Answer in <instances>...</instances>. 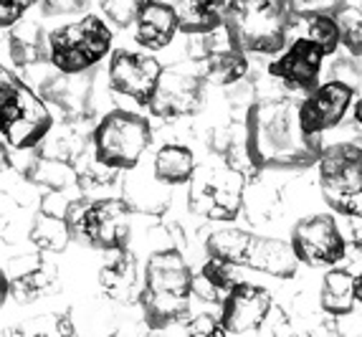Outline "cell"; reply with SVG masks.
<instances>
[{
  "mask_svg": "<svg viewBox=\"0 0 362 337\" xmlns=\"http://www.w3.org/2000/svg\"><path fill=\"white\" fill-rule=\"evenodd\" d=\"M291 16V0H230L223 28L241 51L272 56L286 46Z\"/></svg>",
  "mask_w": 362,
  "mask_h": 337,
  "instance_id": "3957f363",
  "label": "cell"
},
{
  "mask_svg": "<svg viewBox=\"0 0 362 337\" xmlns=\"http://www.w3.org/2000/svg\"><path fill=\"white\" fill-rule=\"evenodd\" d=\"M155 178L168 185H182L190 183L195 173V155L185 144H163L155 155Z\"/></svg>",
  "mask_w": 362,
  "mask_h": 337,
  "instance_id": "7402d4cb",
  "label": "cell"
},
{
  "mask_svg": "<svg viewBox=\"0 0 362 337\" xmlns=\"http://www.w3.org/2000/svg\"><path fill=\"white\" fill-rule=\"evenodd\" d=\"M206 59H203V79H208L211 84H233V81H241L248 74V59L246 51L235 46L228 38L226 28L211 30L206 33Z\"/></svg>",
  "mask_w": 362,
  "mask_h": 337,
  "instance_id": "e0dca14e",
  "label": "cell"
},
{
  "mask_svg": "<svg viewBox=\"0 0 362 337\" xmlns=\"http://www.w3.org/2000/svg\"><path fill=\"white\" fill-rule=\"evenodd\" d=\"M352 99H355V89L344 81L317 84L299 102V122L309 135H322L344 120Z\"/></svg>",
  "mask_w": 362,
  "mask_h": 337,
  "instance_id": "9a60e30c",
  "label": "cell"
},
{
  "mask_svg": "<svg viewBox=\"0 0 362 337\" xmlns=\"http://www.w3.org/2000/svg\"><path fill=\"white\" fill-rule=\"evenodd\" d=\"M185 330L190 332V335H228V332L223 330V325H221V319L218 317H211V314H198L195 319H190L185 325Z\"/></svg>",
  "mask_w": 362,
  "mask_h": 337,
  "instance_id": "f546056e",
  "label": "cell"
},
{
  "mask_svg": "<svg viewBox=\"0 0 362 337\" xmlns=\"http://www.w3.org/2000/svg\"><path fill=\"white\" fill-rule=\"evenodd\" d=\"M54 130V117L43 99L18 74L0 67V137L8 150H33Z\"/></svg>",
  "mask_w": 362,
  "mask_h": 337,
  "instance_id": "277c9868",
  "label": "cell"
},
{
  "mask_svg": "<svg viewBox=\"0 0 362 337\" xmlns=\"http://www.w3.org/2000/svg\"><path fill=\"white\" fill-rule=\"evenodd\" d=\"M109 253H112V259L99 271V287L112 302L124 304L137 295V261L127 251V246L115 249Z\"/></svg>",
  "mask_w": 362,
  "mask_h": 337,
  "instance_id": "d6986e66",
  "label": "cell"
},
{
  "mask_svg": "<svg viewBox=\"0 0 362 337\" xmlns=\"http://www.w3.org/2000/svg\"><path fill=\"white\" fill-rule=\"evenodd\" d=\"M289 246L296 261L312 266V269L339 264L347 253V244H344L337 221L327 213H314V216L296 221L291 229Z\"/></svg>",
  "mask_w": 362,
  "mask_h": 337,
  "instance_id": "30bf717a",
  "label": "cell"
},
{
  "mask_svg": "<svg viewBox=\"0 0 362 337\" xmlns=\"http://www.w3.org/2000/svg\"><path fill=\"white\" fill-rule=\"evenodd\" d=\"M94 160L109 170H132L152 142V127L142 115L112 109L102 117L94 135Z\"/></svg>",
  "mask_w": 362,
  "mask_h": 337,
  "instance_id": "ba28073f",
  "label": "cell"
},
{
  "mask_svg": "<svg viewBox=\"0 0 362 337\" xmlns=\"http://www.w3.org/2000/svg\"><path fill=\"white\" fill-rule=\"evenodd\" d=\"M327 3H337V0H327Z\"/></svg>",
  "mask_w": 362,
  "mask_h": 337,
  "instance_id": "e575fe53",
  "label": "cell"
},
{
  "mask_svg": "<svg viewBox=\"0 0 362 337\" xmlns=\"http://www.w3.org/2000/svg\"><path fill=\"white\" fill-rule=\"evenodd\" d=\"M320 188L334 213L362 221V147L329 144L320 155Z\"/></svg>",
  "mask_w": 362,
  "mask_h": 337,
  "instance_id": "9c48e42d",
  "label": "cell"
},
{
  "mask_svg": "<svg viewBox=\"0 0 362 337\" xmlns=\"http://www.w3.org/2000/svg\"><path fill=\"white\" fill-rule=\"evenodd\" d=\"M322 309L329 314H350L355 309V274L329 269L322 279Z\"/></svg>",
  "mask_w": 362,
  "mask_h": 337,
  "instance_id": "603a6c76",
  "label": "cell"
},
{
  "mask_svg": "<svg viewBox=\"0 0 362 337\" xmlns=\"http://www.w3.org/2000/svg\"><path fill=\"white\" fill-rule=\"evenodd\" d=\"M322 135H309L299 122V104L264 99L246 115V152L256 168L304 170L322 155Z\"/></svg>",
  "mask_w": 362,
  "mask_h": 337,
  "instance_id": "6da1fadb",
  "label": "cell"
},
{
  "mask_svg": "<svg viewBox=\"0 0 362 337\" xmlns=\"http://www.w3.org/2000/svg\"><path fill=\"white\" fill-rule=\"evenodd\" d=\"M274 307V297L266 287L248 282H233L223 295L221 325L228 335H251L259 332Z\"/></svg>",
  "mask_w": 362,
  "mask_h": 337,
  "instance_id": "4fadbf2b",
  "label": "cell"
},
{
  "mask_svg": "<svg viewBox=\"0 0 362 337\" xmlns=\"http://www.w3.org/2000/svg\"><path fill=\"white\" fill-rule=\"evenodd\" d=\"M142 0H102V11L117 28H127L137 18Z\"/></svg>",
  "mask_w": 362,
  "mask_h": 337,
  "instance_id": "4316f807",
  "label": "cell"
},
{
  "mask_svg": "<svg viewBox=\"0 0 362 337\" xmlns=\"http://www.w3.org/2000/svg\"><path fill=\"white\" fill-rule=\"evenodd\" d=\"M69 236L84 241L86 246L115 251L124 249L129 241V211L119 198L84 200L74 198L64 211Z\"/></svg>",
  "mask_w": 362,
  "mask_h": 337,
  "instance_id": "52a82bcc",
  "label": "cell"
},
{
  "mask_svg": "<svg viewBox=\"0 0 362 337\" xmlns=\"http://www.w3.org/2000/svg\"><path fill=\"white\" fill-rule=\"evenodd\" d=\"M137 297L147 327L152 330H165L185 317L193 297V271L177 249L152 253L145 269V284Z\"/></svg>",
  "mask_w": 362,
  "mask_h": 337,
  "instance_id": "7a4b0ae2",
  "label": "cell"
},
{
  "mask_svg": "<svg viewBox=\"0 0 362 337\" xmlns=\"http://www.w3.org/2000/svg\"><path fill=\"white\" fill-rule=\"evenodd\" d=\"M200 102H203V76L182 67H173L163 69L145 107L150 109L152 117L175 120V117L195 115Z\"/></svg>",
  "mask_w": 362,
  "mask_h": 337,
  "instance_id": "8fae6325",
  "label": "cell"
},
{
  "mask_svg": "<svg viewBox=\"0 0 362 337\" xmlns=\"http://www.w3.org/2000/svg\"><path fill=\"white\" fill-rule=\"evenodd\" d=\"M355 302L362 304V271L355 277Z\"/></svg>",
  "mask_w": 362,
  "mask_h": 337,
  "instance_id": "d6a6232c",
  "label": "cell"
},
{
  "mask_svg": "<svg viewBox=\"0 0 362 337\" xmlns=\"http://www.w3.org/2000/svg\"><path fill=\"white\" fill-rule=\"evenodd\" d=\"M134 38L139 46L150 51H163L173 43L177 33V13L173 3L165 0H142V6L134 18Z\"/></svg>",
  "mask_w": 362,
  "mask_h": 337,
  "instance_id": "ac0fdd59",
  "label": "cell"
},
{
  "mask_svg": "<svg viewBox=\"0 0 362 337\" xmlns=\"http://www.w3.org/2000/svg\"><path fill=\"white\" fill-rule=\"evenodd\" d=\"M228 0H177V30L187 36H206L226 21Z\"/></svg>",
  "mask_w": 362,
  "mask_h": 337,
  "instance_id": "ffe728a7",
  "label": "cell"
},
{
  "mask_svg": "<svg viewBox=\"0 0 362 337\" xmlns=\"http://www.w3.org/2000/svg\"><path fill=\"white\" fill-rule=\"evenodd\" d=\"M355 117H357V122H360V127H362V99L357 102V107H355Z\"/></svg>",
  "mask_w": 362,
  "mask_h": 337,
  "instance_id": "836d02e7",
  "label": "cell"
},
{
  "mask_svg": "<svg viewBox=\"0 0 362 337\" xmlns=\"http://www.w3.org/2000/svg\"><path fill=\"white\" fill-rule=\"evenodd\" d=\"M8 287H11V279H8L6 269H0V304H6V299H8Z\"/></svg>",
  "mask_w": 362,
  "mask_h": 337,
  "instance_id": "4dcf8cb0",
  "label": "cell"
},
{
  "mask_svg": "<svg viewBox=\"0 0 362 337\" xmlns=\"http://www.w3.org/2000/svg\"><path fill=\"white\" fill-rule=\"evenodd\" d=\"M8 163H11V160H8V144L0 142V173L8 168Z\"/></svg>",
  "mask_w": 362,
  "mask_h": 337,
  "instance_id": "1f68e13d",
  "label": "cell"
},
{
  "mask_svg": "<svg viewBox=\"0 0 362 337\" xmlns=\"http://www.w3.org/2000/svg\"><path fill=\"white\" fill-rule=\"evenodd\" d=\"M208 259H218L228 266H248L279 279H291L296 274L294 251L286 241L266 239L241 229H221L206 241Z\"/></svg>",
  "mask_w": 362,
  "mask_h": 337,
  "instance_id": "5b68a950",
  "label": "cell"
},
{
  "mask_svg": "<svg viewBox=\"0 0 362 337\" xmlns=\"http://www.w3.org/2000/svg\"><path fill=\"white\" fill-rule=\"evenodd\" d=\"M30 241L38 249H46V251H64L66 244L71 241V236H69L64 218L43 211L33 223V229H30Z\"/></svg>",
  "mask_w": 362,
  "mask_h": 337,
  "instance_id": "cb8c5ba5",
  "label": "cell"
},
{
  "mask_svg": "<svg viewBox=\"0 0 362 337\" xmlns=\"http://www.w3.org/2000/svg\"><path fill=\"white\" fill-rule=\"evenodd\" d=\"M190 203L198 213L213 221H230L241 208V175L226 168L203 170V175L190 178Z\"/></svg>",
  "mask_w": 362,
  "mask_h": 337,
  "instance_id": "7c38bea8",
  "label": "cell"
},
{
  "mask_svg": "<svg viewBox=\"0 0 362 337\" xmlns=\"http://www.w3.org/2000/svg\"><path fill=\"white\" fill-rule=\"evenodd\" d=\"M33 178L36 183L49 185L51 190H59V188H69L76 181V170L69 165V160H38L36 170H33Z\"/></svg>",
  "mask_w": 362,
  "mask_h": 337,
  "instance_id": "484cf974",
  "label": "cell"
},
{
  "mask_svg": "<svg viewBox=\"0 0 362 337\" xmlns=\"http://www.w3.org/2000/svg\"><path fill=\"white\" fill-rule=\"evenodd\" d=\"M38 0H0V28H11L18 23Z\"/></svg>",
  "mask_w": 362,
  "mask_h": 337,
  "instance_id": "83f0119b",
  "label": "cell"
},
{
  "mask_svg": "<svg viewBox=\"0 0 362 337\" xmlns=\"http://www.w3.org/2000/svg\"><path fill=\"white\" fill-rule=\"evenodd\" d=\"M284 54L276 61L269 64V74L276 79H281L289 89L296 91H312L320 84L322 74V61H325V51L317 41L307 36L291 38L289 48H281Z\"/></svg>",
  "mask_w": 362,
  "mask_h": 337,
  "instance_id": "2e32d148",
  "label": "cell"
},
{
  "mask_svg": "<svg viewBox=\"0 0 362 337\" xmlns=\"http://www.w3.org/2000/svg\"><path fill=\"white\" fill-rule=\"evenodd\" d=\"M41 3V13L56 18V16H74V13H84L89 0H38Z\"/></svg>",
  "mask_w": 362,
  "mask_h": 337,
  "instance_id": "f1b7e54d",
  "label": "cell"
},
{
  "mask_svg": "<svg viewBox=\"0 0 362 337\" xmlns=\"http://www.w3.org/2000/svg\"><path fill=\"white\" fill-rule=\"evenodd\" d=\"M160 74H163V64L155 56L119 48L109 59L107 81L112 91H117L122 96H129L132 102L145 107Z\"/></svg>",
  "mask_w": 362,
  "mask_h": 337,
  "instance_id": "5bb4252c",
  "label": "cell"
},
{
  "mask_svg": "<svg viewBox=\"0 0 362 337\" xmlns=\"http://www.w3.org/2000/svg\"><path fill=\"white\" fill-rule=\"evenodd\" d=\"M339 33V46H344L352 56H362V11L355 6H342L332 13Z\"/></svg>",
  "mask_w": 362,
  "mask_h": 337,
  "instance_id": "d4e9b609",
  "label": "cell"
},
{
  "mask_svg": "<svg viewBox=\"0 0 362 337\" xmlns=\"http://www.w3.org/2000/svg\"><path fill=\"white\" fill-rule=\"evenodd\" d=\"M112 48V28L97 16L61 25L46 38V59L61 74H84L94 69Z\"/></svg>",
  "mask_w": 362,
  "mask_h": 337,
  "instance_id": "8992f818",
  "label": "cell"
},
{
  "mask_svg": "<svg viewBox=\"0 0 362 337\" xmlns=\"http://www.w3.org/2000/svg\"><path fill=\"white\" fill-rule=\"evenodd\" d=\"M8 54L16 67H33L46 61V36L38 21H23L11 25L8 36Z\"/></svg>",
  "mask_w": 362,
  "mask_h": 337,
  "instance_id": "44dd1931",
  "label": "cell"
}]
</instances>
